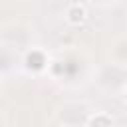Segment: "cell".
Here are the masks:
<instances>
[{"label": "cell", "mask_w": 127, "mask_h": 127, "mask_svg": "<svg viewBox=\"0 0 127 127\" xmlns=\"http://www.w3.org/2000/svg\"><path fill=\"white\" fill-rule=\"evenodd\" d=\"M38 54H40V50H32V52L26 54V65L30 69H34V71H40V69H44L48 65V62H38V58H36Z\"/></svg>", "instance_id": "3"}, {"label": "cell", "mask_w": 127, "mask_h": 127, "mask_svg": "<svg viewBox=\"0 0 127 127\" xmlns=\"http://www.w3.org/2000/svg\"><path fill=\"white\" fill-rule=\"evenodd\" d=\"M85 18H87V8H85V4H79V2L67 4V8H65V20H67V24L79 26Z\"/></svg>", "instance_id": "1"}, {"label": "cell", "mask_w": 127, "mask_h": 127, "mask_svg": "<svg viewBox=\"0 0 127 127\" xmlns=\"http://www.w3.org/2000/svg\"><path fill=\"white\" fill-rule=\"evenodd\" d=\"M123 99H125V103H127V87H125V95H123Z\"/></svg>", "instance_id": "4"}, {"label": "cell", "mask_w": 127, "mask_h": 127, "mask_svg": "<svg viewBox=\"0 0 127 127\" xmlns=\"http://www.w3.org/2000/svg\"><path fill=\"white\" fill-rule=\"evenodd\" d=\"M87 127H113V121L107 113H95L89 117Z\"/></svg>", "instance_id": "2"}, {"label": "cell", "mask_w": 127, "mask_h": 127, "mask_svg": "<svg viewBox=\"0 0 127 127\" xmlns=\"http://www.w3.org/2000/svg\"><path fill=\"white\" fill-rule=\"evenodd\" d=\"M77 127H87V125H77Z\"/></svg>", "instance_id": "5"}]
</instances>
